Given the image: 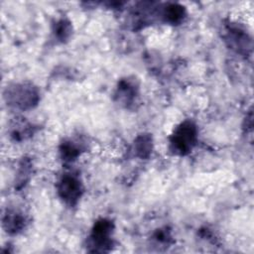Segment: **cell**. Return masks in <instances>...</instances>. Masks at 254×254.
<instances>
[{
    "label": "cell",
    "mask_w": 254,
    "mask_h": 254,
    "mask_svg": "<svg viewBox=\"0 0 254 254\" xmlns=\"http://www.w3.org/2000/svg\"><path fill=\"white\" fill-rule=\"evenodd\" d=\"M151 138L147 135H141L137 138L135 143V149L138 156L141 158H146L151 153Z\"/></svg>",
    "instance_id": "obj_6"
},
{
    "label": "cell",
    "mask_w": 254,
    "mask_h": 254,
    "mask_svg": "<svg viewBox=\"0 0 254 254\" xmlns=\"http://www.w3.org/2000/svg\"><path fill=\"white\" fill-rule=\"evenodd\" d=\"M61 153L65 160H73L77 157L78 150L73 144H72V142H67L63 144L61 148Z\"/></svg>",
    "instance_id": "obj_8"
},
{
    "label": "cell",
    "mask_w": 254,
    "mask_h": 254,
    "mask_svg": "<svg viewBox=\"0 0 254 254\" xmlns=\"http://www.w3.org/2000/svg\"><path fill=\"white\" fill-rule=\"evenodd\" d=\"M4 224L6 225L7 230L16 232L23 227L24 218L17 214L8 215L7 218L4 219Z\"/></svg>",
    "instance_id": "obj_7"
},
{
    "label": "cell",
    "mask_w": 254,
    "mask_h": 254,
    "mask_svg": "<svg viewBox=\"0 0 254 254\" xmlns=\"http://www.w3.org/2000/svg\"><path fill=\"white\" fill-rule=\"evenodd\" d=\"M58 192L60 197L68 204H74L81 193L80 182L73 176L66 175L64 176L58 186Z\"/></svg>",
    "instance_id": "obj_2"
},
{
    "label": "cell",
    "mask_w": 254,
    "mask_h": 254,
    "mask_svg": "<svg viewBox=\"0 0 254 254\" xmlns=\"http://www.w3.org/2000/svg\"><path fill=\"white\" fill-rule=\"evenodd\" d=\"M70 31H71V27L69 23H66L64 20L60 21L57 24V28H56V35L61 39H67L70 35Z\"/></svg>",
    "instance_id": "obj_9"
},
{
    "label": "cell",
    "mask_w": 254,
    "mask_h": 254,
    "mask_svg": "<svg viewBox=\"0 0 254 254\" xmlns=\"http://www.w3.org/2000/svg\"><path fill=\"white\" fill-rule=\"evenodd\" d=\"M197 141V128L194 123L186 121L174 132L171 138V148L174 153L186 155L195 146Z\"/></svg>",
    "instance_id": "obj_1"
},
{
    "label": "cell",
    "mask_w": 254,
    "mask_h": 254,
    "mask_svg": "<svg viewBox=\"0 0 254 254\" xmlns=\"http://www.w3.org/2000/svg\"><path fill=\"white\" fill-rule=\"evenodd\" d=\"M113 229V224L108 219L99 220L93 229L91 240L93 245L101 250H105L106 247L110 244V235Z\"/></svg>",
    "instance_id": "obj_3"
},
{
    "label": "cell",
    "mask_w": 254,
    "mask_h": 254,
    "mask_svg": "<svg viewBox=\"0 0 254 254\" xmlns=\"http://www.w3.org/2000/svg\"><path fill=\"white\" fill-rule=\"evenodd\" d=\"M184 15H185V9L182 6L177 5V4L168 6L164 12L166 21L173 23V24L180 22L183 19Z\"/></svg>",
    "instance_id": "obj_5"
},
{
    "label": "cell",
    "mask_w": 254,
    "mask_h": 254,
    "mask_svg": "<svg viewBox=\"0 0 254 254\" xmlns=\"http://www.w3.org/2000/svg\"><path fill=\"white\" fill-rule=\"evenodd\" d=\"M12 105L21 109L30 108L37 101V94L31 87H15L7 96Z\"/></svg>",
    "instance_id": "obj_4"
}]
</instances>
